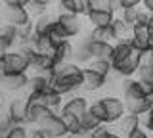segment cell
<instances>
[{"mask_svg": "<svg viewBox=\"0 0 153 138\" xmlns=\"http://www.w3.org/2000/svg\"><path fill=\"white\" fill-rule=\"evenodd\" d=\"M29 88H31V92H38V94H46L48 90L54 88V84H52L50 79L42 77V75H33L31 81H29Z\"/></svg>", "mask_w": 153, "mask_h": 138, "instance_id": "obj_23", "label": "cell"}, {"mask_svg": "<svg viewBox=\"0 0 153 138\" xmlns=\"http://www.w3.org/2000/svg\"><path fill=\"white\" fill-rule=\"evenodd\" d=\"M92 2V10H102V12H117L113 0H90Z\"/></svg>", "mask_w": 153, "mask_h": 138, "instance_id": "obj_33", "label": "cell"}, {"mask_svg": "<svg viewBox=\"0 0 153 138\" xmlns=\"http://www.w3.org/2000/svg\"><path fill=\"white\" fill-rule=\"evenodd\" d=\"M123 84H124V88H123L124 98H128V96H147L153 88L151 84H146L138 79H126Z\"/></svg>", "mask_w": 153, "mask_h": 138, "instance_id": "obj_15", "label": "cell"}, {"mask_svg": "<svg viewBox=\"0 0 153 138\" xmlns=\"http://www.w3.org/2000/svg\"><path fill=\"white\" fill-rule=\"evenodd\" d=\"M119 127H121L123 134L126 136V134H130L134 128L142 127V117H140V115H132V113H126V115H124L121 121H119Z\"/></svg>", "mask_w": 153, "mask_h": 138, "instance_id": "obj_24", "label": "cell"}, {"mask_svg": "<svg viewBox=\"0 0 153 138\" xmlns=\"http://www.w3.org/2000/svg\"><path fill=\"white\" fill-rule=\"evenodd\" d=\"M61 100H63V96H61V94L57 92V90L52 88V90H48V92L44 94V106L56 111L57 107H61V106H63V104H61Z\"/></svg>", "mask_w": 153, "mask_h": 138, "instance_id": "obj_29", "label": "cell"}, {"mask_svg": "<svg viewBox=\"0 0 153 138\" xmlns=\"http://www.w3.org/2000/svg\"><path fill=\"white\" fill-rule=\"evenodd\" d=\"M90 111L94 113L96 117L100 119V121L105 125V119H107V113H105V107H103V104H102V100H96L94 104H90Z\"/></svg>", "mask_w": 153, "mask_h": 138, "instance_id": "obj_34", "label": "cell"}, {"mask_svg": "<svg viewBox=\"0 0 153 138\" xmlns=\"http://www.w3.org/2000/svg\"><path fill=\"white\" fill-rule=\"evenodd\" d=\"M105 107L107 119H105V125H111V123H119L121 119L126 115V106H124V100H121L119 96H103L100 98Z\"/></svg>", "mask_w": 153, "mask_h": 138, "instance_id": "obj_5", "label": "cell"}, {"mask_svg": "<svg viewBox=\"0 0 153 138\" xmlns=\"http://www.w3.org/2000/svg\"><path fill=\"white\" fill-rule=\"evenodd\" d=\"M142 125H143V128H146L147 132H151V134H153V107L142 117Z\"/></svg>", "mask_w": 153, "mask_h": 138, "instance_id": "obj_37", "label": "cell"}, {"mask_svg": "<svg viewBox=\"0 0 153 138\" xmlns=\"http://www.w3.org/2000/svg\"><path fill=\"white\" fill-rule=\"evenodd\" d=\"M149 136H151V134H149V132H147L143 127H138V128H134L130 134H126L124 138H149Z\"/></svg>", "mask_w": 153, "mask_h": 138, "instance_id": "obj_39", "label": "cell"}, {"mask_svg": "<svg viewBox=\"0 0 153 138\" xmlns=\"http://www.w3.org/2000/svg\"><path fill=\"white\" fill-rule=\"evenodd\" d=\"M90 39L92 40H98V42H117V37H115V31H113V25H105V27H92L90 31Z\"/></svg>", "mask_w": 153, "mask_h": 138, "instance_id": "obj_20", "label": "cell"}, {"mask_svg": "<svg viewBox=\"0 0 153 138\" xmlns=\"http://www.w3.org/2000/svg\"><path fill=\"white\" fill-rule=\"evenodd\" d=\"M111 25H113L115 37H117V42H119V40H128V39H130V35H132V27H130V25H126V23L121 19V16L115 17V21L111 23Z\"/></svg>", "mask_w": 153, "mask_h": 138, "instance_id": "obj_25", "label": "cell"}, {"mask_svg": "<svg viewBox=\"0 0 153 138\" xmlns=\"http://www.w3.org/2000/svg\"><path fill=\"white\" fill-rule=\"evenodd\" d=\"M27 12L31 13V17H40V16H44L46 13V8L48 6H44V4H40V2H36V0H31V2L27 4Z\"/></svg>", "mask_w": 153, "mask_h": 138, "instance_id": "obj_32", "label": "cell"}, {"mask_svg": "<svg viewBox=\"0 0 153 138\" xmlns=\"http://www.w3.org/2000/svg\"><path fill=\"white\" fill-rule=\"evenodd\" d=\"M140 10H142V8H126V10L121 12V19L126 23V25L134 27L136 21H138V13H140Z\"/></svg>", "mask_w": 153, "mask_h": 138, "instance_id": "obj_31", "label": "cell"}, {"mask_svg": "<svg viewBox=\"0 0 153 138\" xmlns=\"http://www.w3.org/2000/svg\"><path fill=\"white\" fill-rule=\"evenodd\" d=\"M138 81H142V83L146 84H151L153 87V61L149 60V56H143V61L140 63V67H138Z\"/></svg>", "mask_w": 153, "mask_h": 138, "instance_id": "obj_21", "label": "cell"}, {"mask_svg": "<svg viewBox=\"0 0 153 138\" xmlns=\"http://www.w3.org/2000/svg\"><path fill=\"white\" fill-rule=\"evenodd\" d=\"M16 127L17 125L12 121V117L6 113V115L2 117V121H0V138H8L13 132V128H16Z\"/></svg>", "mask_w": 153, "mask_h": 138, "instance_id": "obj_30", "label": "cell"}, {"mask_svg": "<svg viewBox=\"0 0 153 138\" xmlns=\"http://www.w3.org/2000/svg\"><path fill=\"white\" fill-rule=\"evenodd\" d=\"M124 106H126V113L140 115V117H143L151 109V104L147 100V96H128V98H124Z\"/></svg>", "mask_w": 153, "mask_h": 138, "instance_id": "obj_10", "label": "cell"}, {"mask_svg": "<svg viewBox=\"0 0 153 138\" xmlns=\"http://www.w3.org/2000/svg\"><path fill=\"white\" fill-rule=\"evenodd\" d=\"M94 138H111V131L103 125V127H100L98 131L94 132Z\"/></svg>", "mask_w": 153, "mask_h": 138, "instance_id": "obj_42", "label": "cell"}, {"mask_svg": "<svg viewBox=\"0 0 153 138\" xmlns=\"http://www.w3.org/2000/svg\"><path fill=\"white\" fill-rule=\"evenodd\" d=\"M88 44H90V54H92V60H113V52H115V44L111 42H98L92 40L88 37Z\"/></svg>", "mask_w": 153, "mask_h": 138, "instance_id": "obj_13", "label": "cell"}, {"mask_svg": "<svg viewBox=\"0 0 153 138\" xmlns=\"http://www.w3.org/2000/svg\"><path fill=\"white\" fill-rule=\"evenodd\" d=\"M76 2V16H88L92 12V2L90 0H75Z\"/></svg>", "mask_w": 153, "mask_h": 138, "instance_id": "obj_35", "label": "cell"}, {"mask_svg": "<svg viewBox=\"0 0 153 138\" xmlns=\"http://www.w3.org/2000/svg\"><path fill=\"white\" fill-rule=\"evenodd\" d=\"M75 58H76V63H86L88 65L92 61V54H90V44H88V37L82 39L79 46L75 50Z\"/></svg>", "mask_w": 153, "mask_h": 138, "instance_id": "obj_27", "label": "cell"}, {"mask_svg": "<svg viewBox=\"0 0 153 138\" xmlns=\"http://www.w3.org/2000/svg\"><path fill=\"white\" fill-rule=\"evenodd\" d=\"M130 42L134 46V50L147 54L153 44H151V31L147 29V25H136L132 27V35H130Z\"/></svg>", "mask_w": 153, "mask_h": 138, "instance_id": "obj_8", "label": "cell"}, {"mask_svg": "<svg viewBox=\"0 0 153 138\" xmlns=\"http://www.w3.org/2000/svg\"><path fill=\"white\" fill-rule=\"evenodd\" d=\"M147 29L153 33V13H151V17H149V23H147Z\"/></svg>", "mask_w": 153, "mask_h": 138, "instance_id": "obj_45", "label": "cell"}, {"mask_svg": "<svg viewBox=\"0 0 153 138\" xmlns=\"http://www.w3.org/2000/svg\"><path fill=\"white\" fill-rule=\"evenodd\" d=\"M59 10L65 13H76V2L75 0H59Z\"/></svg>", "mask_w": 153, "mask_h": 138, "instance_id": "obj_36", "label": "cell"}, {"mask_svg": "<svg viewBox=\"0 0 153 138\" xmlns=\"http://www.w3.org/2000/svg\"><path fill=\"white\" fill-rule=\"evenodd\" d=\"M8 115L16 125H27V100H12L8 106Z\"/></svg>", "mask_w": 153, "mask_h": 138, "instance_id": "obj_14", "label": "cell"}, {"mask_svg": "<svg viewBox=\"0 0 153 138\" xmlns=\"http://www.w3.org/2000/svg\"><path fill=\"white\" fill-rule=\"evenodd\" d=\"M111 138H123V136L119 134V132H113V131H111Z\"/></svg>", "mask_w": 153, "mask_h": 138, "instance_id": "obj_48", "label": "cell"}, {"mask_svg": "<svg viewBox=\"0 0 153 138\" xmlns=\"http://www.w3.org/2000/svg\"><path fill=\"white\" fill-rule=\"evenodd\" d=\"M2 19L4 25H12V27H27L31 25V13L27 12L25 6H6L2 10Z\"/></svg>", "mask_w": 153, "mask_h": 138, "instance_id": "obj_4", "label": "cell"}, {"mask_svg": "<svg viewBox=\"0 0 153 138\" xmlns=\"http://www.w3.org/2000/svg\"><path fill=\"white\" fill-rule=\"evenodd\" d=\"M80 123H82V127H84V131H86V132H96L100 127H103V123L100 121V119L96 117L94 113L90 111V109L84 113L82 117H80Z\"/></svg>", "mask_w": 153, "mask_h": 138, "instance_id": "obj_28", "label": "cell"}, {"mask_svg": "<svg viewBox=\"0 0 153 138\" xmlns=\"http://www.w3.org/2000/svg\"><path fill=\"white\" fill-rule=\"evenodd\" d=\"M29 77L27 73H10V75H2V87L10 90V92H19L25 87H29Z\"/></svg>", "mask_w": 153, "mask_h": 138, "instance_id": "obj_11", "label": "cell"}, {"mask_svg": "<svg viewBox=\"0 0 153 138\" xmlns=\"http://www.w3.org/2000/svg\"><path fill=\"white\" fill-rule=\"evenodd\" d=\"M54 54H56V60H57V63H59V65L73 61V58H75V48H73V44H71V40H65L61 46L54 48Z\"/></svg>", "mask_w": 153, "mask_h": 138, "instance_id": "obj_22", "label": "cell"}, {"mask_svg": "<svg viewBox=\"0 0 153 138\" xmlns=\"http://www.w3.org/2000/svg\"><path fill=\"white\" fill-rule=\"evenodd\" d=\"M17 40H19V29L17 27L4 25L2 31H0V48H2V54L4 52H10L12 46H17Z\"/></svg>", "mask_w": 153, "mask_h": 138, "instance_id": "obj_17", "label": "cell"}, {"mask_svg": "<svg viewBox=\"0 0 153 138\" xmlns=\"http://www.w3.org/2000/svg\"><path fill=\"white\" fill-rule=\"evenodd\" d=\"M86 19L92 27H105V25H111L115 21V13L113 12H102V10H92L86 16Z\"/></svg>", "mask_w": 153, "mask_h": 138, "instance_id": "obj_18", "label": "cell"}, {"mask_svg": "<svg viewBox=\"0 0 153 138\" xmlns=\"http://www.w3.org/2000/svg\"><path fill=\"white\" fill-rule=\"evenodd\" d=\"M57 29H59L67 39H73V37L80 35L82 31V21H80V16L76 13H65L61 12L57 16Z\"/></svg>", "mask_w": 153, "mask_h": 138, "instance_id": "obj_7", "label": "cell"}, {"mask_svg": "<svg viewBox=\"0 0 153 138\" xmlns=\"http://www.w3.org/2000/svg\"><path fill=\"white\" fill-rule=\"evenodd\" d=\"M29 132H31V131H27L25 125H17L8 138H29Z\"/></svg>", "mask_w": 153, "mask_h": 138, "instance_id": "obj_38", "label": "cell"}, {"mask_svg": "<svg viewBox=\"0 0 153 138\" xmlns=\"http://www.w3.org/2000/svg\"><path fill=\"white\" fill-rule=\"evenodd\" d=\"M0 65H2V75H10V73H27L31 69V61L19 50H10L4 52L0 56Z\"/></svg>", "mask_w": 153, "mask_h": 138, "instance_id": "obj_2", "label": "cell"}, {"mask_svg": "<svg viewBox=\"0 0 153 138\" xmlns=\"http://www.w3.org/2000/svg\"><path fill=\"white\" fill-rule=\"evenodd\" d=\"M38 128H40L48 138H65L69 134V123H67V119L63 115H59V113H54L52 117H48Z\"/></svg>", "mask_w": 153, "mask_h": 138, "instance_id": "obj_3", "label": "cell"}, {"mask_svg": "<svg viewBox=\"0 0 153 138\" xmlns=\"http://www.w3.org/2000/svg\"><path fill=\"white\" fill-rule=\"evenodd\" d=\"M33 25H35V33H36V35L48 37V35H52V33L56 31V27H57V17L50 16V13H44V16L36 17Z\"/></svg>", "mask_w": 153, "mask_h": 138, "instance_id": "obj_16", "label": "cell"}, {"mask_svg": "<svg viewBox=\"0 0 153 138\" xmlns=\"http://www.w3.org/2000/svg\"><path fill=\"white\" fill-rule=\"evenodd\" d=\"M29 138H48V136L40 131V128H33V131L29 132Z\"/></svg>", "mask_w": 153, "mask_h": 138, "instance_id": "obj_43", "label": "cell"}, {"mask_svg": "<svg viewBox=\"0 0 153 138\" xmlns=\"http://www.w3.org/2000/svg\"><path fill=\"white\" fill-rule=\"evenodd\" d=\"M142 4H143V8H146L147 12L153 13V0H142Z\"/></svg>", "mask_w": 153, "mask_h": 138, "instance_id": "obj_44", "label": "cell"}, {"mask_svg": "<svg viewBox=\"0 0 153 138\" xmlns=\"http://www.w3.org/2000/svg\"><path fill=\"white\" fill-rule=\"evenodd\" d=\"M132 54H134V46H132L130 39H128V40H119V42H115V52H113V60H111V63H119V61H124V60L130 58Z\"/></svg>", "mask_w": 153, "mask_h": 138, "instance_id": "obj_19", "label": "cell"}, {"mask_svg": "<svg viewBox=\"0 0 153 138\" xmlns=\"http://www.w3.org/2000/svg\"><path fill=\"white\" fill-rule=\"evenodd\" d=\"M147 100H149V104H151V107H153V88H151V92L147 94Z\"/></svg>", "mask_w": 153, "mask_h": 138, "instance_id": "obj_47", "label": "cell"}, {"mask_svg": "<svg viewBox=\"0 0 153 138\" xmlns=\"http://www.w3.org/2000/svg\"><path fill=\"white\" fill-rule=\"evenodd\" d=\"M147 56H149V60H151V61H153V48H151V50H149V52H147Z\"/></svg>", "mask_w": 153, "mask_h": 138, "instance_id": "obj_49", "label": "cell"}, {"mask_svg": "<svg viewBox=\"0 0 153 138\" xmlns=\"http://www.w3.org/2000/svg\"><path fill=\"white\" fill-rule=\"evenodd\" d=\"M82 136H84V134H73V132H69L65 138H82Z\"/></svg>", "mask_w": 153, "mask_h": 138, "instance_id": "obj_46", "label": "cell"}, {"mask_svg": "<svg viewBox=\"0 0 153 138\" xmlns=\"http://www.w3.org/2000/svg\"><path fill=\"white\" fill-rule=\"evenodd\" d=\"M88 109H90V104L86 96H71L67 102H63L59 115H63L65 119H80Z\"/></svg>", "mask_w": 153, "mask_h": 138, "instance_id": "obj_6", "label": "cell"}, {"mask_svg": "<svg viewBox=\"0 0 153 138\" xmlns=\"http://www.w3.org/2000/svg\"><path fill=\"white\" fill-rule=\"evenodd\" d=\"M149 138H153V134H151V136H149Z\"/></svg>", "mask_w": 153, "mask_h": 138, "instance_id": "obj_51", "label": "cell"}, {"mask_svg": "<svg viewBox=\"0 0 153 138\" xmlns=\"http://www.w3.org/2000/svg\"><path fill=\"white\" fill-rule=\"evenodd\" d=\"M142 4V0H119V8L126 10V8H138Z\"/></svg>", "mask_w": 153, "mask_h": 138, "instance_id": "obj_41", "label": "cell"}, {"mask_svg": "<svg viewBox=\"0 0 153 138\" xmlns=\"http://www.w3.org/2000/svg\"><path fill=\"white\" fill-rule=\"evenodd\" d=\"M149 17H151V12H147L146 8H142L140 13H138V21H136V25H147L149 23ZM134 25V27H136Z\"/></svg>", "mask_w": 153, "mask_h": 138, "instance_id": "obj_40", "label": "cell"}, {"mask_svg": "<svg viewBox=\"0 0 153 138\" xmlns=\"http://www.w3.org/2000/svg\"><path fill=\"white\" fill-rule=\"evenodd\" d=\"M86 67L96 71V73H100V75H103V77H107V79H109V75L113 73V63L109 60H92Z\"/></svg>", "mask_w": 153, "mask_h": 138, "instance_id": "obj_26", "label": "cell"}, {"mask_svg": "<svg viewBox=\"0 0 153 138\" xmlns=\"http://www.w3.org/2000/svg\"><path fill=\"white\" fill-rule=\"evenodd\" d=\"M54 109L46 107L44 104H27V123L29 125H35L36 128L46 121L48 117L54 115Z\"/></svg>", "mask_w": 153, "mask_h": 138, "instance_id": "obj_9", "label": "cell"}, {"mask_svg": "<svg viewBox=\"0 0 153 138\" xmlns=\"http://www.w3.org/2000/svg\"><path fill=\"white\" fill-rule=\"evenodd\" d=\"M82 79H84V67H80L76 61L61 63L56 67L54 90H57L61 96L73 94L75 90L82 88Z\"/></svg>", "mask_w": 153, "mask_h": 138, "instance_id": "obj_1", "label": "cell"}, {"mask_svg": "<svg viewBox=\"0 0 153 138\" xmlns=\"http://www.w3.org/2000/svg\"><path fill=\"white\" fill-rule=\"evenodd\" d=\"M115 2V8H117V10H121V8H119V0H113Z\"/></svg>", "mask_w": 153, "mask_h": 138, "instance_id": "obj_50", "label": "cell"}, {"mask_svg": "<svg viewBox=\"0 0 153 138\" xmlns=\"http://www.w3.org/2000/svg\"><path fill=\"white\" fill-rule=\"evenodd\" d=\"M107 84V77L96 73V71L84 67V79H82V90L86 92H96V90H102Z\"/></svg>", "mask_w": 153, "mask_h": 138, "instance_id": "obj_12", "label": "cell"}]
</instances>
